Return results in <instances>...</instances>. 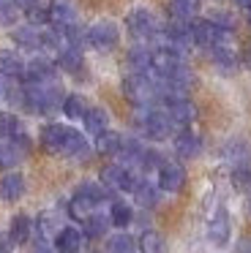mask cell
<instances>
[{
  "mask_svg": "<svg viewBox=\"0 0 251 253\" xmlns=\"http://www.w3.org/2000/svg\"><path fill=\"white\" fill-rule=\"evenodd\" d=\"M161 104L167 106V115L172 117L175 126H191L196 120V106L188 101L186 93H164L161 95Z\"/></svg>",
  "mask_w": 251,
  "mask_h": 253,
  "instance_id": "cell-4",
  "label": "cell"
},
{
  "mask_svg": "<svg viewBox=\"0 0 251 253\" xmlns=\"http://www.w3.org/2000/svg\"><path fill=\"white\" fill-rule=\"evenodd\" d=\"M139 253H167V242L158 231H142L139 234Z\"/></svg>",
  "mask_w": 251,
  "mask_h": 253,
  "instance_id": "cell-30",
  "label": "cell"
},
{
  "mask_svg": "<svg viewBox=\"0 0 251 253\" xmlns=\"http://www.w3.org/2000/svg\"><path fill=\"white\" fill-rule=\"evenodd\" d=\"M210 22H216L221 30H232V28H235L232 14H227V11H213V14H210Z\"/></svg>",
  "mask_w": 251,
  "mask_h": 253,
  "instance_id": "cell-43",
  "label": "cell"
},
{
  "mask_svg": "<svg viewBox=\"0 0 251 253\" xmlns=\"http://www.w3.org/2000/svg\"><path fill=\"white\" fill-rule=\"evenodd\" d=\"M19 161H22V153L14 147V144L11 142L0 144V169H14Z\"/></svg>",
  "mask_w": 251,
  "mask_h": 253,
  "instance_id": "cell-36",
  "label": "cell"
},
{
  "mask_svg": "<svg viewBox=\"0 0 251 253\" xmlns=\"http://www.w3.org/2000/svg\"><path fill=\"white\" fill-rule=\"evenodd\" d=\"M150 63H153V52L147 46H134L128 52V66L134 68V74H147L150 71Z\"/></svg>",
  "mask_w": 251,
  "mask_h": 253,
  "instance_id": "cell-27",
  "label": "cell"
},
{
  "mask_svg": "<svg viewBox=\"0 0 251 253\" xmlns=\"http://www.w3.org/2000/svg\"><path fill=\"white\" fill-rule=\"evenodd\" d=\"M169 17L175 22H191L196 17V3L194 0H169Z\"/></svg>",
  "mask_w": 251,
  "mask_h": 253,
  "instance_id": "cell-26",
  "label": "cell"
},
{
  "mask_svg": "<svg viewBox=\"0 0 251 253\" xmlns=\"http://www.w3.org/2000/svg\"><path fill=\"white\" fill-rule=\"evenodd\" d=\"M246 17H249V25H251V8H246Z\"/></svg>",
  "mask_w": 251,
  "mask_h": 253,
  "instance_id": "cell-50",
  "label": "cell"
},
{
  "mask_svg": "<svg viewBox=\"0 0 251 253\" xmlns=\"http://www.w3.org/2000/svg\"><path fill=\"white\" fill-rule=\"evenodd\" d=\"M16 131H22L16 115H11V112H0V139H11Z\"/></svg>",
  "mask_w": 251,
  "mask_h": 253,
  "instance_id": "cell-38",
  "label": "cell"
},
{
  "mask_svg": "<svg viewBox=\"0 0 251 253\" xmlns=\"http://www.w3.org/2000/svg\"><path fill=\"white\" fill-rule=\"evenodd\" d=\"M25 193V177L16 174V171H8V174L0 177V199L3 202H16Z\"/></svg>",
  "mask_w": 251,
  "mask_h": 253,
  "instance_id": "cell-16",
  "label": "cell"
},
{
  "mask_svg": "<svg viewBox=\"0 0 251 253\" xmlns=\"http://www.w3.org/2000/svg\"><path fill=\"white\" fill-rule=\"evenodd\" d=\"M107 253H134V240L128 234H115L107 240Z\"/></svg>",
  "mask_w": 251,
  "mask_h": 253,
  "instance_id": "cell-37",
  "label": "cell"
},
{
  "mask_svg": "<svg viewBox=\"0 0 251 253\" xmlns=\"http://www.w3.org/2000/svg\"><path fill=\"white\" fill-rule=\"evenodd\" d=\"M101 185L107 191H131L134 193V188L139 185V174L131 171L123 164H107L101 169Z\"/></svg>",
  "mask_w": 251,
  "mask_h": 253,
  "instance_id": "cell-2",
  "label": "cell"
},
{
  "mask_svg": "<svg viewBox=\"0 0 251 253\" xmlns=\"http://www.w3.org/2000/svg\"><path fill=\"white\" fill-rule=\"evenodd\" d=\"M74 193H76V196H82V199H87L93 207H98L101 202H107V188L98 185V182H82Z\"/></svg>",
  "mask_w": 251,
  "mask_h": 253,
  "instance_id": "cell-32",
  "label": "cell"
},
{
  "mask_svg": "<svg viewBox=\"0 0 251 253\" xmlns=\"http://www.w3.org/2000/svg\"><path fill=\"white\" fill-rule=\"evenodd\" d=\"M85 41H87V46H93V49H98V52H109V49L118 46L120 30H118V25H115V22L101 19V22L90 25V28L85 30Z\"/></svg>",
  "mask_w": 251,
  "mask_h": 253,
  "instance_id": "cell-3",
  "label": "cell"
},
{
  "mask_svg": "<svg viewBox=\"0 0 251 253\" xmlns=\"http://www.w3.org/2000/svg\"><path fill=\"white\" fill-rule=\"evenodd\" d=\"M213 60H216V66L221 68V71H227V74H232L235 68H238V55H235L227 44L213 46Z\"/></svg>",
  "mask_w": 251,
  "mask_h": 253,
  "instance_id": "cell-33",
  "label": "cell"
},
{
  "mask_svg": "<svg viewBox=\"0 0 251 253\" xmlns=\"http://www.w3.org/2000/svg\"><path fill=\"white\" fill-rule=\"evenodd\" d=\"M249 210H251V202H249Z\"/></svg>",
  "mask_w": 251,
  "mask_h": 253,
  "instance_id": "cell-51",
  "label": "cell"
},
{
  "mask_svg": "<svg viewBox=\"0 0 251 253\" xmlns=\"http://www.w3.org/2000/svg\"><path fill=\"white\" fill-rule=\"evenodd\" d=\"M60 229H63V226H58V215H55V212H41V215H38V231H41L44 237L58 234Z\"/></svg>",
  "mask_w": 251,
  "mask_h": 253,
  "instance_id": "cell-39",
  "label": "cell"
},
{
  "mask_svg": "<svg viewBox=\"0 0 251 253\" xmlns=\"http://www.w3.org/2000/svg\"><path fill=\"white\" fill-rule=\"evenodd\" d=\"M14 6H16V8H22V11H27V8L38 6V0H14Z\"/></svg>",
  "mask_w": 251,
  "mask_h": 253,
  "instance_id": "cell-46",
  "label": "cell"
},
{
  "mask_svg": "<svg viewBox=\"0 0 251 253\" xmlns=\"http://www.w3.org/2000/svg\"><path fill=\"white\" fill-rule=\"evenodd\" d=\"M232 185L238 188V191H243V193L251 191V164L235 166L232 169Z\"/></svg>",
  "mask_w": 251,
  "mask_h": 253,
  "instance_id": "cell-34",
  "label": "cell"
},
{
  "mask_svg": "<svg viewBox=\"0 0 251 253\" xmlns=\"http://www.w3.org/2000/svg\"><path fill=\"white\" fill-rule=\"evenodd\" d=\"M109 220H112V226H118V229H126V226L134 220V210H131V204L126 202H112V207H109Z\"/></svg>",
  "mask_w": 251,
  "mask_h": 253,
  "instance_id": "cell-29",
  "label": "cell"
},
{
  "mask_svg": "<svg viewBox=\"0 0 251 253\" xmlns=\"http://www.w3.org/2000/svg\"><path fill=\"white\" fill-rule=\"evenodd\" d=\"M238 6H243V8H251V0H235Z\"/></svg>",
  "mask_w": 251,
  "mask_h": 253,
  "instance_id": "cell-49",
  "label": "cell"
},
{
  "mask_svg": "<svg viewBox=\"0 0 251 253\" xmlns=\"http://www.w3.org/2000/svg\"><path fill=\"white\" fill-rule=\"evenodd\" d=\"M161 188L158 185H153V182H145V180H139V185L134 188V199H136V204L139 207H145V210H150V207H156L158 204V199H161Z\"/></svg>",
  "mask_w": 251,
  "mask_h": 253,
  "instance_id": "cell-20",
  "label": "cell"
},
{
  "mask_svg": "<svg viewBox=\"0 0 251 253\" xmlns=\"http://www.w3.org/2000/svg\"><path fill=\"white\" fill-rule=\"evenodd\" d=\"M11 251V237H0V253H8Z\"/></svg>",
  "mask_w": 251,
  "mask_h": 253,
  "instance_id": "cell-48",
  "label": "cell"
},
{
  "mask_svg": "<svg viewBox=\"0 0 251 253\" xmlns=\"http://www.w3.org/2000/svg\"><path fill=\"white\" fill-rule=\"evenodd\" d=\"M139 128L142 133H145L147 139H153V142H161V139H169L172 136V117L167 115V112L161 109H153V106H145L139 115Z\"/></svg>",
  "mask_w": 251,
  "mask_h": 253,
  "instance_id": "cell-1",
  "label": "cell"
},
{
  "mask_svg": "<svg viewBox=\"0 0 251 253\" xmlns=\"http://www.w3.org/2000/svg\"><path fill=\"white\" fill-rule=\"evenodd\" d=\"M93 210H96V207H93V204L87 202V199L76 196V193L71 196V202H68V212H71V218H76V220H85L87 215L93 212Z\"/></svg>",
  "mask_w": 251,
  "mask_h": 253,
  "instance_id": "cell-35",
  "label": "cell"
},
{
  "mask_svg": "<svg viewBox=\"0 0 251 253\" xmlns=\"http://www.w3.org/2000/svg\"><path fill=\"white\" fill-rule=\"evenodd\" d=\"M65 136H68V126H60V123H49V126L41 128V147L47 153L63 155V144Z\"/></svg>",
  "mask_w": 251,
  "mask_h": 253,
  "instance_id": "cell-11",
  "label": "cell"
},
{
  "mask_svg": "<svg viewBox=\"0 0 251 253\" xmlns=\"http://www.w3.org/2000/svg\"><path fill=\"white\" fill-rule=\"evenodd\" d=\"M11 90H14V84H11V77H5V74H0V98L8 101Z\"/></svg>",
  "mask_w": 251,
  "mask_h": 253,
  "instance_id": "cell-44",
  "label": "cell"
},
{
  "mask_svg": "<svg viewBox=\"0 0 251 253\" xmlns=\"http://www.w3.org/2000/svg\"><path fill=\"white\" fill-rule=\"evenodd\" d=\"M229 234H232V226H229V212L224 207H218L216 212L210 215V220H207V240H210L213 245L224 248L229 242Z\"/></svg>",
  "mask_w": 251,
  "mask_h": 253,
  "instance_id": "cell-8",
  "label": "cell"
},
{
  "mask_svg": "<svg viewBox=\"0 0 251 253\" xmlns=\"http://www.w3.org/2000/svg\"><path fill=\"white\" fill-rule=\"evenodd\" d=\"M30 253H55V248H52V245H47L44 240H38L36 245L30 248Z\"/></svg>",
  "mask_w": 251,
  "mask_h": 253,
  "instance_id": "cell-45",
  "label": "cell"
},
{
  "mask_svg": "<svg viewBox=\"0 0 251 253\" xmlns=\"http://www.w3.org/2000/svg\"><path fill=\"white\" fill-rule=\"evenodd\" d=\"M175 153H178L180 158H186V161L196 158V155L202 153V139L196 136L194 131L183 128V131H180L178 136H175Z\"/></svg>",
  "mask_w": 251,
  "mask_h": 253,
  "instance_id": "cell-15",
  "label": "cell"
},
{
  "mask_svg": "<svg viewBox=\"0 0 251 253\" xmlns=\"http://www.w3.org/2000/svg\"><path fill=\"white\" fill-rule=\"evenodd\" d=\"M8 142H11V144H14V147H16V150H19V153H22V155H27V153H30V136H27V133H25V131H16V133H14V136H11V139H8Z\"/></svg>",
  "mask_w": 251,
  "mask_h": 253,
  "instance_id": "cell-42",
  "label": "cell"
},
{
  "mask_svg": "<svg viewBox=\"0 0 251 253\" xmlns=\"http://www.w3.org/2000/svg\"><path fill=\"white\" fill-rule=\"evenodd\" d=\"M63 155H68V158H82V155H87L85 133H79L76 128H68V136H65V144H63Z\"/></svg>",
  "mask_w": 251,
  "mask_h": 253,
  "instance_id": "cell-22",
  "label": "cell"
},
{
  "mask_svg": "<svg viewBox=\"0 0 251 253\" xmlns=\"http://www.w3.org/2000/svg\"><path fill=\"white\" fill-rule=\"evenodd\" d=\"M14 41L22 46V49H41V30L33 28V25L16 28L14 30Z\"/></svg>",
  "mask_w": 251,
  "mask_h": 253,
  "instance_id": "cell-24",
  "label": "cell"
},
{
  "mask_svg": "<svg viewBox=\"0 0 251 253\" xmlns=\"http://www.w3.org/2000/svg\"><path fill=\"white\" fill-rule=\"evenodd\" d=\"M183 66V60H180V52L172 49V46H158V49H153V63H150V71H156L158 77H172L178 68Z\"/></svg>",
  "mask_w": 251,
  "mask_h": 253,
  "instance_id": "cell-7",
  "label": "cell"
},
{
  "mask_svg": "<svg viewBox=\"0 0 251 253\" xmlns=\"http://www.w3.org/2000/svg\"><path fill=\"white\" fill-rule=\"evenodd\" d=\"M0 74H5V77H22L25 74V60L14 49H0Z\"/></svg>",
  "mask_w": 251,
  "mask_h": 253,
  "instance_id": "cell-21",
  "label": "cell"
},
{
  "mask_svg": "<svg viewBox=\"0 0 251 253\" xmlns=\"http://www.w3.org/2000/svg\"><path fill=\"white\" fill-rule=\"evenodd\" d=\"M82 240H85V234H82L79 229L63 226V229L55 234V253H79L82 251Z\"/></svg>",
  "mask_w": 251,
  "mask_h": 253,
  "instance_id": "cell-13",
  "label": "cell"
},
{
  "mask_svg": "<svg viewBox=\"0 0 251 253\" xmlns=\"http://www.w3.org/2000/svg\"><path fill=\"white\" fill-rule=\"evenodd\" d=\"M49 22L55 28H68V25H76V8L71 0H52L49 3Z\"/></svg>",
  "mask_w": 251,
  "mask_h": 253,
  "instance_id": "cell-12",
  "label": "cell"
},
{
  "mask_svg": "<svg viewBox=\"0 0 251 253\" xmlns=\"http://www.w3.org/2000/svg\"><path fill=\"white\" fill-rule=\"evenodd\" d=\"M164 44L172 46V49H188L191 44H194V39H191V22H169L167 28H164Z\"/></svg>",
  "mask_w": 251,
  "mask_h": 253,
  "instance_id": "cell-10",
  "label": "cell"
},
{
  "mask_svg": "<svg viewBox=\"0 0 251 253\" xmlns=\"http://www.w3.org/2000/svg\"><path fill=\"white\" fill-rule=\"evenodd\" d=\"M63 115L68 117V120H82L85 117V112H87V101L82 98L79 93H74V95H65L63 98Z\"/></svg>",
  "mask_w": 251,
  "mask_h": 253,
  "instance_id": "cell-28",
  "label": "cell"
},
{
  "mask_svg": "<svg viewBox=\"0 0 251 253\" xmlns=\"http://www.w3.org/2000/svg\"><path fill=\"white\" fill-rule=\"evenodd\" d=\"M30 231H33V220H30V215H14V220H11V226H8V237H11V242H27L30 240Z\"/></svg>",
  "mask_w": 251,
  "mask_h": 253,
  "instance_id": "cell-23",
  "label": "cell"
},
{
  "mask_svg": "<svg viewBox=\"0 0 251 253\" xmlns=\"http://www.w3.org/2000/svg\"><path fill=\"white\" fill-rule=\"evenodd\" d=\"M235 253H251V242H249V240L238 242V248H235Z\"/></svg>",
  "mask_w": 251,
  "mask_h": 253,
  "instance_id": "cell-47",
  "label": "cell"
},
{
  "mask_svg": "<svg viewBox=\"0 0 251 253\" xmlns=\"http://www.w3.org/2000/svg\"><path fill=\"white\" fill-rule=\"evenodd\" d=\"M58 63H60V68L63 71H68V74H79L82 71V52L79 49H74V46H65L63 52L58 55Z\"/></svg>",
  "mask_w": 251,
  "mask_h": 253,
  "instance_id": "cell-31",
  "label": "cell"
},
{
  "mask_svg": "<svg viewBox=\"0 0 251 253\" xmlns=\"http://www.w3.org/2000/svg\"><path fill=\"white\" fill-rule=\"evenodd\" d=\"M0 3H3V0H0Z\"/></svg>",
  "mask_w": 251,
  "mask_h": 253,
  "instance_id": "cell-52",
  "label": "cell"
},
{
  "mask_svg": "<svg viewBox=\"0 0 251 253\" xmlns=\"http://www.w3.org/2000/svg\"><path fill=\"white\" fill-rule=\"evenodd\" d=\"M224 33H227V30H221L216 22H210V19H196V22H191V39H194L196 46H207V49L221 46Z\"/></svg>",
  "mask_w": 251,
  "mask_h": 253,
  "instance_id": "cell-5",
  "label": "cell"
},
{
  "mask_svg": "<svg viewBox=\"0 0 251 253\" xmlns=\"http://www.w3.org/2000/svg\"><path fill=\"white\" fill-rule=\"evenodd\" d=\"M126 25H128L131 36H136V39H153L158 33V19L147 8H134L126 17Z\"/></svg>",
  "mask_w": 251,
  "mask_h": 253,
  "instance_id": "cell-6",
  "label": "cell"
},
{
  "mask_svg": "<svg viewBox=\"0 0 251 253\" xmlns=\"http://www.w3.org/2000/svg\"><path fill=\"white\" fill-rule=\"evenodd\" d=\"M224 158L232 166L251 164V144L243 142V139H229V142L224 144Z\"/></svg>",
  "mask_w": 251,
  "mask_h": 253,
  "instance_id": "cell-17",
  "label": "cell"
},
{
  "mask_svg": "<svg viewBox=\"0 0 251 253\" xmlns=\"http://www.w3.org/2000/svg\"><path fill=\"white\" fill-rule=\"evenodd\" d=\"M186 182V171L180 164H175V161H164L161 166H158V188L167 193H178L180 188H183Z\"/></svg>",
  "mask_w": 251,
  "mask_h": 253,
  "instance_id": "cell-9",
  "label": "cell"
},
{
  "mask_svg": "<svg viewBox=\"0 0 251 253\" xmlns=\"http://www.w3.org/2000/svg\"><path fill=\"white\" fill-rule=\"evenodd\" d=\"M25 14H27V19H30L33 28H38V25L49 22V11H47V8H41V3H38V6H33V8H27Z\"/></svg>",
  "mask_w": 251,
  "mask_h": 253,
  "instance_id": "cell-41",
  "label": "cell"
},
{
  "mask_svg": "<svg viewBox=\"0 0 251 253\" xmlns=\"http://www.w3.org/2000/svg\"><path fill=\"white\" fill-rule=\"evenodd\" d=\"M82 223H85V231H82V234L90 237V240H98V237H104L109 231L112 220H109V215H101V212H96V210H93V212L87 215Z\"/></svg>",
  "mask_w": 251,
  "mask_h": 253,
  "instance_id": "cell-19",
  "label": "cell"
},
{
  "mask_svg": "<svg viewBox=\"0 0 251 253\" xmlns=\"http://www.w3.org/2000/svg\"><path fill=\"white\" fill-rule=\"evenodd\" d=\"M82 123H85V131L93 133V136H98V133L109 131V115L101 109V106H87L85 117H82Z\"/></svg>",
  "mask_w": 251,
  "mask_h": 253,
  "instance_id": "cell-18",
  "label": "cell"
},
{
  "mask_svg": "<svg viewBox=\"0 0 251 253\" xmlns=\"http://www.w3.org/2000/svg\"><path fill=\"white\" fill-rule=\"evenodd\" d=\"M25 77L27 82H55V63L47 57H33L30 63H25Z\"/></svg>",
  "mask_w": 251,
  "mask_h": 253,
  "instance_id": "cell-14",
  "label": "cell"
},
{
  "mask_svg": "<svg viewBox=\"0 0 251 253\" xmlns=\"http://www.w3.org/2000/svg\"><path fill=\"white\" fill-rule=\"evenodd\" d=\"M19 17V8L14 6V0H3L0 3V25H14Z\"/></svg>",
  "mask_w": 251,
  "mask_h": 253,
  "instance_id": "cell-40",
  "label": "cell"
},
{
  "mask_svg": "<svg viewBox=\"0 0 251 253\" xmlns=\"http://www.w3.org/2000/svg\"><path fill=\"white\" fill-rule=\"evenodd\" d=\"M120 144H123V136L115 131H104L96 136V153L101 155H120Z\"/></svg>",
  "mask_w": 251,
  "mask_h": 253,
  "instance_id": "cell-25",
  "label": "cell"
}]
</instances>
